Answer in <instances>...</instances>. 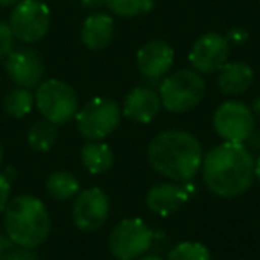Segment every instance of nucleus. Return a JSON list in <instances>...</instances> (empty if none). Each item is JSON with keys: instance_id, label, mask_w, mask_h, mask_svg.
Wrapping results in <instances>:
<instances>
[{"instance_id": "1", "label": "nucleus", "mask_w": 260, "mask_h": 260, "mask_svg": "<svg viewBox=\"0 0 260 260\" xmlns=\"http://www.w3.org/2000/svg\"><path fill=\"white\" fill-rule=\"evenodd\" d=\"M205 187L219 198H237L255 180V159L244 143L224 141L207 152L202 162Z\"/></svg>"}, {"instance_id": "2", "label": "nucleus", "mask_w": 260, "mask_h": 260, "mask_svg": "<svg viewBox=\"0 0 260 260\" xmlns=\"http://www.w3.org/2000/svg\"><path fill=\"white\" fill-rule=\"evenodd\" d=\"M146 157L159 175L173 182H189L202 170L203 148L191 132L171 128L152 139Z\"/></svg>"}, {"instance_id": "3", "label": "nucleus", "mask_w": 260, "mask_h": 260, "mask_svg": "<svg viewBox=\"0 0 260 260\" xmlns=\"http://www.w3.org/2000/svg\"><path fill=\"white\" fill-rule=\"evenodd\" d=\"M50 214L40 198L18 194L4 210V228L9 241L22 248H38L50 234Z\"/></svg>"}, {"instance_id": "4", "label": "nucleus", "mask_w": 260, "mask_h": 260, "mask_svg": "<svg viewBox=\"0 0 260 260\" xmlns=\"http://www.w3.org/2000/svg\"><path fill=\"white\" fill-rule=\"evenodd\" d=\"M207 93V82L196 70L182 68L164 77L159 86L162 107L175 114H184L202 104Z\"/></svg>"}, {"instance_id": "5", "label": "nucleus", "mask_w": 260, "mask_h": 260, "mask_svg": "<svg viewBox=\"0 0 260 260\" xmlns=\"http://www.w3.org/2000/svg\"><path fill=\"white\" fill-rule=\"evenodd\" d=\"M34 105L45 119L54 125H66L75 119L79 111V96L70 84L59 79H48L36 87Z\"/></svg>"}, {"instance_id": "6", "label": "nucleus", "mask_w": 260, "mask_h": 260, "mask_svg": "<svg viewBox=\"0 0 260 260\" xmlns=\"http://www.w3.org/2000/svg\"><path fill=\"white\" fill-rule=\"evenodd\" d=\"M75 121L82 138L89 141H102L119 126L121 107L112 98L96 96L77 111Z\"/></svg>"}, {"instance_id": "7", "label": "nucleus", "mask_w": 260, "mask_h": 260, "mask_svg": "<svg viewBox=\"0 0 260 260\" xmlns=\"http://www.w3.org/2000/svg\"><path fill=\"white\" fill-rule=\"evenodd\" d=\"M153 234L139 217H126L112 228L109 235V249L116 260H136L152 248Z\"/></svg>"}, {"instance_id": "8", "label": "nucleus", "mask_w": 260, "mask_h": 260, "mask_svg": "<svg viewBox=\"0 0 260 260\" xmlns=\"http://www.w3.org/2000/svg\"><path fill=\"white\" fill-rule=\"evenodd\" d=\"M15 40L32 45L41 41L50 29V9L41 0H20L9 16Z\"/></svg>"}, {"instance_id": "9", "label": "nucleus", "mask_w": 260, "mask_h": 260, "mask_svg": "<svg viewBox=\"0 0 260 260\" xmlns=\"http://www.w3.org/2000/svg\"><path fill=\"white\" fill-rule=\"evenodd\" d=\"M212 125L221 139L230 143H246L255 130V114L246 104L228 100L216 109Z\"/></svg>"}, {"instance_id": "10", "label": "nucleus", "mask_w": 260, "mask_h": 260, "mask_svg": "<svg viewBox=\"0 0 260 260\" xmlns=\"http://www.w3.org/2000/svg\"><path fill=\"white\" fill-rule=\"evenodd\" d=\"M111 212L109 196L100 187H89L75 196L72 205V219L82 232H96L105 224Z\"/></svg>"}, {"instance_id": "11", "label": "nucleus", "mask_w": 260, "mask_h": 260, "mask_svg": "<svg viewBox=\"0 0 260 260\" xmlns=\"http://www.w3.org/2000/svg\"><path fill=\"white\" fill-rule=\"evenodd\" d=\"M230 41L219 32H207L194 41L189 52L192 70L203 73H217L230 57Z\"/></svg>"}, {"instance_id": "12", "label": "nucleus", "mask_w": 260, "mask_h": 260, "mask_svg": "<svg viewBox=\"0 0 260 260\" xmlns=\"http://www.w3.org/2000/svg\"><path fill=\"white\" fill-rule=\"evenodd\" d=\"M6 72L18 87L34 89L43 82L45 62L38 50L29 47L16 48L6 57Z\"/></svg>"}, {"instance_id": "13", "label": "nucleus", "mask_w": 260, "mask_h": 260, "mask_svg": "<svg viewBox=\"0 0 260 260\" xmlns=\"http://www.w3.org/2000/svg\"><path fill=\"white\" fill-rule=\"evenodd\" d=\"M138 70L145 79L159 80L170 73L175 62V50L166 41L153 40L145 43L138 50Z\"/></svg>"}, {"instance_id": "14", "label": "nucleus", "mask_w": 260, "mask_h": 260, "mask_svg": "<svg viewBox=\"0 0 260 260\" xmlns=\"http://www.w3.org/2000/svg\"><path fill=\"white\" fill-rule=\"evenodd\" d=\"M192 194L187 182H160L153 185L146 194V207L157 216H171Z\"/></svg>"}, {"instance_id": "15", "label": "nucleus", "mask_w": 260, "mask_h": 260, "mask_svg": "<svg viewBox=\"0 0 260 260\" xmlns=\"http://www.w3.org/2000/svg\"><path fill=\"white\" fill-rule=\"evenodd\" d=\"M162 102L157 91L152 87H136L125 96L121 114L136 123H152L159 116Z\"/></svg>"}, {"instance_id": "16", "label": "nucleus", "mask_w": 260, "mask_h": 260, "mask_svg": "<svg viewBox=\"0 0 260 260\" xmlns=\"http://www.w3.org/2000/svg\"><path fill=\"white\" fill-rule=\"evenodd\" d=\"M217 73H219L217 86H219L221 93L226 96H239V94L246 93L255 80L253 68L242 61L226 62Z\"/></svg>"}, {"instance_id": "17", "label": "nucleus", "mask_w": 260, "mask_h": 260, "mask_svg": "<svg viewBox=\"0 0 260 260\" xmlns=\"http://www.w3.org/2000/svg\"><path fill=\"white\" fill-rule=\"evenodd\" d=\"M114 36V20L105 13H93L82 23L80 40L89 50H104Z\"/></svg>"}, {"instance_id": "18", "label": "nucleus", "mask_w": 260, "mask_h": 260, "mask_svg": "<svg viewBox=\"0 0 260 260\" xmlns=\"http://www.w3.org/2000/svg\"><path fill=\"white\" fill-rule=\"evenodd\" d=\"M80 160L82 166L86 168L87 173L91 175H102L109 171L114 164V153L111 146L100 141H89L80 150Z\"/></svg>"}, {"instance_id": "19", "label": "nucleus", "mask_w": 260, "mask_h": 260, "mask_svg": "<svg viewBox=\"0 0 260 260\" xmlns=\"http://www.w3.org/2000/svg\"><path fill=\"white\" fill-rule=\"evenodd\" d=\"M57 125H54L52 121L43 118L30 125L29 132H27V143H29V146L34 152L47 153L57 143Z\"/></svg>"}, {"instance_id": "20", "label": "nucleus", "mask_w": 260, "mask_h": 260, "mask_svg": "<svg viewBox=\"0 0 260 260\" xmlns=\"http://www.w3.org/2000/svg\"><path fill=\"white\" fill-rule=\"evenodd\" d=\"M45 187H47L48 196H52L57 202H66L80 192V182L70 171H54L47 178Z\"/></svg>"}, {"instance_id": "21", "label": "nucleus", "mask_w": 260, "mask_h": 260, "mask_svg": "<svg viewBox=\"0 0 260 260\" xmlns=\"http://www.w3.org/2000/svg\"><path fill=\"white\" fill-rule=\"evenodd\" d=\"M2 107H4L8 116L22 119L32 111L34 94L30 93V89H25V87H15V89L8 91V94L2 100Z\"/></svg>"}, {"instance_id": "22", "label": "nucleus", "mask_w": 260, "mask_h": 260, "mask_svg": "<svg viewBox=\"0 0 260 260\" xmlns=\"http://www.w3.org/2000/svg\"><path fill=\"white\" fill-rule=\"evenodd\" d=\"M155 0H105V6L112 15L119 18H136L153 9Z\"/></svg>"}, {"instance_id": "23", "label": "nucleus", "mask_w": 260, "mask_h": 260, "mask_svg": "<svg viewBox=\"0 0 260 260\" xmlns=\"http://www.w3.org/2000/svg\"><path fill=\"white\" fill-rule=\"evenodd\" d=\"M168 260H212V255L209 248L202 242L185 241L171 249Z\"/></svg>"}, {"instance_id": "24", "label": "nucleus", "mask_w": 260, "mask_h": 260, "mask_svg": "<svg viewBox=\"0 0 260 260\" xmlns=\"http://www.w3.org/2000/svg\"><path fill=\"white\" fill-rule=\"evenodd\" d=\"M15 50V36L9 23L0 22V61H6L11 52Z\"/></svg>"}, {"instance_id": "25", "label": "nucleus", "mask_w": 260, "mask_h": 260, "mask_svg": "<svg viewBox=\"0 0 260 260\" xmlns=\"http://www.w3.org/2000/svg\"><path fill=\"white\" fill-rule=\"evenodd\" d=\"M11 196V182L4 173H0V214L4 212Z\"/></svg>"}, {"instance_id": "26", "label": "nucleus", "mask_w": 260, "mask_h": 260, "mask_svg": "<svg viewBox=\"0 0 260 260\" xmlns=\"http://www.w3.org/2000/svg\"><path fill=\"white\" fill-rule=\"evenodd\" d=\"M6 260H40V258H38V255L30 248H22L20 246V248L11 249L8 253V256H6Z\"/></svg>"}, {"instance_id": "27", "label": "nucleus", "mask_w": 260, "mask_h": 260, "mask_svg": "<svg viewBox=\"0 0 260 260\" xmlns=\"http://www.w3.org/2000/svg\"><path fill=\"white\" fill-rule=\"evenodd\" d=\"M226 40L230 41V45L232 43H234V45H242L246 40H248V32H246V30H242V29H232L230 32H228Z\"/></svg>"}, {"instance_id": "28", "label": "nucleus", "mask_w": 260, "mask_h": 260, "mask_svg": "<svg viewBox=\"0 0 260 260\" xmlns=\"http://www.w3.org/2000/svg\"><path fill=\"white\" fill-rule=\"evenodd\" d=\"M13 249V242L9 241V237H2L0 235V260H6V256H8V253Z\"/></svg>"}, {"instance_id": "29", "label": "nucleus", "mask_w": 260, "mask_h": 260, "mask_svg": "<svg viewBox=\"0 0 260 260\" xmlns=\"http://www.w3.org/2000/svg\"><path fill=\"white\" fill-rule=\"evenodd\" d=\"M246 143H248L253 150H258L260 152V130H253V134L249 136V139Z\"/></svg>"}, {"instance_id": "30", "label": "nucleus", "mask_w": 260, "mask_h": 260, "mask_svg": "<svg viewBox=\"0 0 260 260\" xmlns=\"http://www.w3.org/2000/svg\"><path fill=\"white\" fill-rule=\"evenodd\" d=\"M249 109H251L253 114L260 116V94L255 98V100H253V104H251V107H249Z\"/></svg>"}, {"instance_id": "31", "label": "nucleus", "mask_w": 260, "mask_h": 260, "mask_svg": "<svg viewBox=\"0 0 260 260\" xmlns=\"http://www.w3.org/2000/svg\"><path fill=\"white\" fill-rule=\"evenodd\" d=\"M20 0H0V8H11V6H16Z\"/></svg>"}, {"instance_id": "32", "label": "nucleus", "mask_w": 260, "mask_h": 260, "mask_svg": "<svg viewBox=\"0 0 260 260\" xmlns=\"http://www.w3.org/2000/svg\"><path fill=\"white\" fill-rule=\"evenodd\" d=\"M255 178L260 182V153H258V157L255 159Z\"/></svg>"}, {"instance_id": "33", "label": "nucleus", "mask_w": 260, "mask_h": 260, "mask_svg": "<svg viewBox=\"0 0 260 260\" xmlns=\"http://www.w3.org/2000/svg\"><path fill=\"white\" fill-rule=\"evenodd\" d=\"M136 260H164V258H160V256H157V255H143Z\"/></svg>"}, {"instance_id": "34", "label": "nucleus", "mask_w": 260, "mask_h": 260, "mask_svg": "<svg viewBox=\"0 0 260 260\" xmlns=\"http://www.w3.org/2000/svg\"><path fill=\"white\" fill-rule=\"evenodd\" d=\"M2 159H4V150H2V143H0V164H2Z\"/></svg>"}]
</instances>
